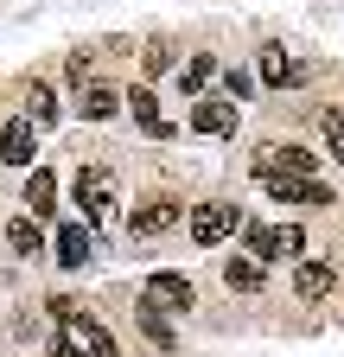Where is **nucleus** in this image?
I'll list each match as a JSON object with an SVG mask.
<instances>
[{"instance_id": "nucleus-1", "label": "nucleus", "mask_w": 344, "mask_h": 357, "mask_svg": "<svg viewBox=\"0 0 344 357\" xmlns=\"http://www.w3.org/2000/svg\"><path fill=\"white\" fill-rule=\"evenodd\" d=\"M299 249H306L299 223H249V255L255 261H281V255H299Z\"/></svg>"}, {"instance_id": "nucleus-2", "label": "nucleus", "mask_w": 344, "mask_h": 357, "mask_svg": "<svg viewBox=\"0 0 344 357\" xmlns=\"http://www.w3.org/2000/svg\"><path fill=\"white\" fill-rule=\"evenodd\" d=\"M70 192H77L83 217H90V223H102V217H109V204H115V172H109V166H77Z\"/></svg>"}, {"instance_id": "nucleus-3", "label": "nucleus", "mask_w": 344, "mask_h": 357, "mask_svg": "<svg viewBox=\"0 0 344 357\" xmlns=\"http://www.w3.org/2000/svg\"><path fill=\"white\" fill-rule=\"evenodd\" d=\"M262 185H268L274 204H331V192L319 185V178H306V172H274V178H262Z\"/></svg>"}, {"instance_id": "nucleus-4", "label": "nucleus", "mask_w": 344, "mask_h": 357, "mask_svg": "<svg viewBox=\"0 0 344 357\" xmlns=\"http://www.w3.org/2000/svg\"><path fill=\"white\" fill-rule=\"evenodd\" d=\"M179 217H185V204H179V198H147L134 217H127V236H159V230H172Z\"/></svg>"}, {"instance_id": "nucleus-5", "label": "nucleus", "mask_w": 344, "mask_h": 357, "mask_svg": "<svg viewBox=\"0 0 344 357\" xmlns=\"http://www.w3.org/2000/svg\"><path fill=\"white\" fill-rule=\"evenodd\" d=\"M230 230H236V204H198L191 211V243L210 249V243H224Z\"/></svg>"}, {"instance_id": "nucleus-6", "label": "nucleus", "mask_w": 344, "mask_h": 357, "mask_svg": "<svg viewBox=\"0 0 344 357\" xmlns=\"http://www.w3.org/2000/svg\"><path fill=\"white\" fill-rule=\"evenodd\" d=\"M32 115H13L7 128H0V160H7V166H32V153H38V141H32Z\"/></svg>"}, {"instance_id": "nucleus-7", "label": "nucleus", "mask_w": 344, "mask_h": 357, "mask_svg": "<svg viewBox=\"0 0 344 357\" xmlns=\"http://www.w3.org/2000/svg\"><path fill=\"white\" fill-rule=\"evenodd\" d=\"M147 300H153V306H166V312H185L198 294H191V281H185V275L159 268V275H147Z\"/></svg>"}, {"instance_id": "nucleus-8", "label": "nucleus", "mask_w": 344, "mask_h": 357, "mask_svg": "<svg viewBox=\"0 0 344 357\" xmlns=\"http://www.w3.org/2000/svg\"><path fill=\"white\" fill-rule=\"evenodd\" d=\"M191 128H198V134H236V102H230V96H198Z\"/></svg>"}, {"instance_id": "nucleus-9", "label": "nucleus", "mask_w": 344, "mask_h": 357, "mask_svg": "<svg viewBox=\"0 0 344 357\" xmlns=\"http://www.w3.org/2000/svg\"><path fill=\"white\" fill-rule=\"evenodd\" d=\"M64 332L77 338V351H83V357H121V351H115V338H109L96 319H83V312H70V319H64Z\"/></svg>"}, {"instance_id": "nucleus-10", "label": "nucleus", "mask_w": 344, "mask_h": 357, "mask_svg": "<svg viewBox=\"0 0 344 357\" xmlns=\"http://www.w3.org/2000/svg\"><path fill=\"white\" fill-rule=\"evenodd\" d=\"M331 287H338V268H331V261H299V268H293V294H299V300H325Z\"/></svg>"}, {"instance_id": "nucleus-11", "label": "nucleus", "mask_w": 344, "mask_h": 357, "mask_svg": "<svg viewBox=\"0 0 344 357\" xmlns=\"http://www.w3.org/2000/svg\"><path fill=\"white\" fill-rule=\"evenodd\" d=\"M52 249H58V261H64V268H83V261H90V255H96V236H90V230H83V223H64V230H58V243H52Z\"/></svg>"}, {"instance_id": "nucleus-12", "label": "nucleus", "mask_w": 344, "mask_h": 357, "mask_svg": "<svg viewBox=\"0 0 344 357\" xmlns=\"http://www.w3.org/2000/svg\"><path fill=\"white\" fill-rule=\"evenodd\" d=\"M224 287L230 294H255V287H262V261H255V255H230L224 261Z\"/></svg>"}, {"instance_id": "nucleus-13", "label": "nucleus", "mask_w": 344, "mask_h": 357, "mask_svg": "<svg viewBox=\"0 0 344 357\" xmlns=\"http://www.w3.org/2000/svg\"><path fill=\"white\" fill-rule=\"evenodd\" d=\"M262 83H274V89L306 83V64H287V58H281V45H268V52H262Z\"/></svg>"}, {"instance_id": "nucleus-14", "label": "nucleus", "mask_w": 344, "mask_h": 357, "mask_svg": "<svg viewBox=\"0 0 344 357\" xmlns=\"http://www.w3.org/2000/svg\"><path fill=\"white\" fill-rule=\"evenodd\" d=\"M52 204H58V178H52L45 166H32V178H26V211H32V217H45Z\"/></svg>"}, {"instance_id": "nucleus-15", "label": "nucleus", "mask_w": 344, "mask_h": 357, "mask_svg": "<svg viewBox=\"0 0 344 357\" xmlns=\"http://www.w3.org/2000/svg\"><path fill=\"white\" fill-rule=\"evenodd\" d=\"M7 249H13V255H38V249H45L38 217H13V223H7Z\"/></svg>"}, {"instance_id": "nucleus-16", "label": "nucleus", "mask_w": 344, "mask_h": 357, "mask_svg": "<svg viewBox=\"0 0 344 357\" xmlns=\"http://www.w3.org/2000/svg\"><path fill=\"white\" fill-rule=\"evenodd\" d=\"M127 102H134V121L153 134V141H166V134H172V121H166V115H159V102H153V89H134Z\"/></svg>"}, {"instance_id": "nucleus-17", "label": "nucleus", "mask_w": 344, "mask_h": 357, "mask_svg": "<svg viewBox=\"0 0 344 357\" xmlns=\"http://www.w3.org/2000/svg\"><path fill=\"white\" fill-rule=\"evenodd\" d=\"M210 77H217V58H210V52L185 58V70H179V83H185V96H204V89H210Z\"/></svg>"}, {"instance_id": "nucleus-18", "label": "nucleus", "mask_w": 344, "mask_h": 357, "mask_svg": "<svg viewBox=\"0 0 344 357\" xmlns=\"http://www.w3.org/2000/svg\"><path fill=\"white\" fill-rule=\"evenodd\" d=\"M121 102H127V96H115L109 83H90V89H83V115H90V121H109Z\"/></svg>"}, {"instance_id": "nucleus-19", "label": "nucleus", "mask_w": 344, "mask_h": 357, "mask_svg": "<svg viewBox=\"0 0 344 357\" xmlns=\"http://www.w3.org/2000/svg\"><path fill=\"white\" fill-rule=\"evenodd\" d=\"M26 115H32L38 128H45V121L58 115V96H52V89H45V83H32V89H26Z\"/></svg>"}, {"instance_id": "nucleus-20", "label": "nucleus", "mask_w": 344, "mask_h": 357, "mask_svg": "<svg viewBox=\"0 0 344 357\" xmlns=\"http://www.w3.org/2000/svg\"><path fill=\"white\" fill-rule=\"evenodd\" d=\"M141 326H147V338H153V344H166V351H172V326L159 319V306H153V300L141 306Z\"/></svg>"}, {"instance_id": "nucleus-21", "label": "nucleus", "mask_w": 344, "mask_h": 357, "mask_svg": "<svg viewBox=\"0 0 344 357\" xmlns=\"http://www.w3.org/2000/svg\"><path fill=\"white\" fill-rule=\"evenodd\" d=\"M325 141H331V153L344 160V115H338V109H325Z\"/></svg>"}, {"instance_id": "nucleus-22", "label": "nucleus", "mask_w": 344, "mask_h": 357, "mask_svg": "<svg viewBox=\"0 0 344 357\" xmlns=\"http://www.w3.org/2000/svg\"><path fill=\"white\" fill-rule=\"evenodd\" d=\"M64 70H70V83H77V89H90V52H70V64H64Z\"/></svg>"}, {"instance_id": "nucleus-23", "label": "nucleus", "mask_w": 344, "mask_h": 357, "mask_svg": "<svg viewBox=\"0 0 344 357\" xmlns=\"http://www.w3.org/2000/svg\"><path fill=\"white\" fill-rule=\"evenodd\" d=\"M147 70H153V77L172 70V45H147Z\"/></svg>"}, {"instance_id": "nucleus-24", "label": "nucleus", "mask_w": 344, "mask_h": 357, "mask_svg": "<svg viewBox=\"0 0 344 357\" xmlns=\"http://www.w3.org/2000/svg\"><path fill=\"white\" fill-rule=\"evenodd\" d=\"M224 96H230V102L249 96V70H230V77H224Z\"/></svg>"}, {"instance_id": "nucleus-25", "label": "nucleus", "mask_w": 344, "mask_h": 357, "mask_svg": "<svg viewBox=\"0 0 344 357\" xmlns=\"http://www.w3.org/2000/svg\"><path fill=\"white\" fill-rule=\"evenodd\" d=\"M52 357H83V351H77V338H70V332H64V338H58V344H52Z\"/></svg>"}]
</instances>
